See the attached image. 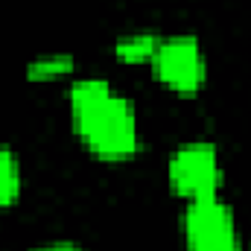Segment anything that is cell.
I'll use <instances>...</instances> for the list:
<instances>
[{"label": "cell", "instance_id": "1", "mask_svg": "<svg viewBox=\"0 0 251 251\" xmlns=\"http://www.w3.org/2000/svg\"><path fill=\"white\" fill-rule=\"evenodd\" d=\"M70 111L85 146L102 158H126L137 149V114L105 79H76L70 85Z\"/></svg>", "mask_w": 251, "mask_h": 251}, {"label": "cell", "instance_id": "2", "mask_svg": "<svg viewBox=\"0 0 251 251\" xmlns=\"http://www.w3.org/2000/svg\"><path fill=\"white\" fill-rule=\"evenodd\" d=\"M170 181L187 199L213 196L219 181H222V167H219L216 146L207 143V140L181 143L176 149V155L170 158Z\"/></svg>", "mask_w": 251, "mask_h": 251}, {"label": "cell", "instance_id": "3", "mask_svg": "<svg viewBox=\"0 0 251 251\" xmlns=\"http://www.w3.org/2000/svg\"><path fill=\"white\" fill-rule=\"evenodd\" d=\"M155 73L176 91H196L204 82V56L201 44L193 35H173L161 38L152 56Z\"/></svg>", "mask_w": 251, "mask_h": 251}, {"label": "cell", "instance_id": "4", "mask_svg": "<svg viewBox=\"0 0 251 251\" xmlns=\"http://www.w3.org/2000/svg\"><path fill=\"white\" fill-rule=\"evenodd\" d=\"M184 237H187V249L210 243V240L237 237L234 234V213H231V207L216 193L190 199L187 210H184Z\"/></svg>", "mask_w": 251, "mask_h": 251}, {"label": "cell", "instance_id": "5", "mask_svg": "<svg viewBox=\"0 0 251 251\" xmlns=\"http://www.w3.org/2000/svg\"><path fill=\"white\" fill-rule=\"evenodd\" d=\"M158 41H161V38H158L155 32H131V35L117 38L114 53H117L120 62H146V59L155 56Z\"/></svg>", "mask_w": 251, "mask_h": 251}, {"label": "cell", "instance_id": "6", "mask_svg": "<svg viewBox=\"0 0 251 251\" xmlns=\"http://www.w3.org/2000/svg\"><path fill=\"white\" fill-rule=\"evenodd\" d=\"M21 193V164L12 149L0 146V204H12Z\"/></svg>", "mask_w": 251, "mask_h": 251}, {"label": "cell", "instance_id": "7", "mask_svg": "<svg viewBox=\"0 0 251 251\" xmlns=\"http://www.w3.org/2000/svg\"><path fill=\"white\" fill-rule=\"evenodd\" d=\"M73 70V59L67 53H53V56H38L35 62H29L26 73L29 79H53V76H62Z\"/></svg>", "mask_w": 251, "mask_h": 251}, {"label": "cell", "instance_id": "8", "mask_svg": "<svg viewBox=\"0 0 251 251\" xmlns=\"http://www.w3.org/2000/svg\"><path fill=\"white\" fill-rule=\"evenodd\" d=\"M190 251H240L237 237H225V240H210L201 246H190Z\"/></svg>", "mask_w": 251, "mask_h": 251}, {"label": "cell", "instance_id": "9", "mask_svg": "<svg viewBox=\"0 0 251 251\" xmlns=\"http://www.w3.org/2000/svg\"><path fill=\"white\" fill-rule=\"evenodd\" d=\"M35 251H82L79 246H73V243H50V246H41V249Z\"/></svg>", "mask_w": 251, "mask_h": 251}]
</instances>
